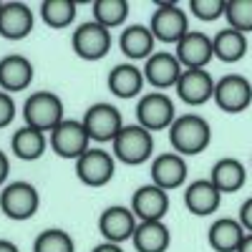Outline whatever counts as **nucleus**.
Returning a JSON list of instances; mask_svg holds the SVG:
<instances>
[{"instance_id": "2", "label": "nucleus", "mask_w": 252, "mask_h": 252, "mask_svg": "<svg viewBox=\"0 0 252 252\" xmlns=\"http://www.w3.org/2000/svg\"><path fill=\"white\" fill-rule=\"evenodd\" d=\"M154 152V134L146 131L139 124H124V129L111 141V154L116 161L126 166H141L152 159Z\"/></svg>"}, {"instance_id": "13", "label": "nucleus", "mask_w": 252, "mask_h": 252, "mask_svg": "<svg viewBox=\"0 0 252 252\" xmlns=\"http://www.w3.org/2000/svg\"><path fill=\"white\" fill-rule=\"evenodd\" d=\"M174 56L184 71H197L207 68V63L215 58L212 51V38L204 35L202 31H189L179 43L174 46Z\"/></svg>"}, {"instance_id": "5", "label": "nucleus", "mask_w": 252, "mask_h": 252, "mask_svg": "<svg viewBox=\"0 0 252 252\" xmlns=\"http://www.w3.org/2000/svg\"><path fill=\"white\" fill-rule=\"evenodd\" d=\"M174 119H177L174 101L164 91H152L146 96H139V101H136V124L144 126L146 131H152V134L154 131H169Z\"/></svg>"}, {"instance_id": "40", "label": "nucleus", "mask_w": 252, "mask_h": 252, "mask_svg": "<svg viewBox=\"0 0 252 252\" xmlns=\"http://www.w3.org/2000/svg\"><path fill=\"white\" fill-rule=\"evenodd\" d=\"M0 5H3V0H0Z\"/></svg>"}, {"instance_id": "11", "label": "nucleus", "mask_w": 252, "mask_h": 252, "mask_svg": "<svg viewBox=\"0 0 252 252\" xmlns=\"http://www.w3.org/2000/svg\"><path fill=\"white\" fill-rule=\"evenodd\" d=\"M71 46L73 53L83 61H101L111 51V31L98 26L96 20L81 23L71 35Z\"/></svg>"}, {"instance_id": "21", "label": "nucleus", "mask_w": 252, "mask_h": 252, "mask_svg": "<svg viewBox=\"0 0 252 252\" xmlns=\"http://www.w3.org/2000/svg\"><path fill=\"white\" fill-rule=\"evenodd\" d=\"M209 182L215 184V189L224 197V194H235L240 192V189L245 187L247 182V169H245V164L235 157H224L220 161H215L212 166V172H209L207 177Z\"/></svg>"}, {"instance_id": "38", "label": "nucleus", "mask_w": 252, "mask_h": 252, "mask_svg": "<svg viewBox=\"0 0 252 252\" xmlns=\"http://www.w3.org/2000/svg\"><path fill=\"white\" fill-rule=\"evenodd\" d=\"M237 252H252V235H247V232H245V237H242V242H240Z\"/></svg>"}, {"instance_id": "16", "label": "nucleus", "mask_w": 252, "mask_h": 252, "mask_svg": "<svg viewBox=\"0 0 252 252\" xmlns=\"http://www.w3.org/2000/svg\"><path fill=\"white\" fill-rule=\"evenodd\" d=\"M187 174H189V166H187L184 157H179L174 152L159 154L157 159H152V166H149L152 184H157L159 189H164V192L179 189L187 182Z\"/></svg>"}, {"instance_id": "4", "label": "nucleus", "mask_w": 252, "mask_h": 252, "mask_svg": "<svg viewBox=\"0 0 252 252\" xmlns=\"http://www.w3.org/2000/svg\"><path fill=\"white\" fill-rule=\"evenodd\" d=\"M0 209L8 220H31L40 209V194L31 182H8L0 189Z\"/></svg>"}, {"instance_id": "28", "label": "nucleus", "mask_w": 252, "mask_h": 252, "mask_svg": "<svg viewBox=\"0 0 252 252\" xmlns=\"http://www.w3.org/2000/svg\"><path fill=\"white\" fill-rule=\"evenodd\" d=\"M76 3L73 0H43L40 3V20L48 26V28H68L73 20H76Z\"/></svg>"}, {"instance_id": "39", "label": "nucleus", "mask_w": 252, "mask_h": 252, "mask_svg": "<svg viewBox=\"0 0 252 252\" xmlns=\"http://www.w3.org/2000/svg\"><path fill=\"white\" fill-rule=\"evenodd\" d=\"M250 166H252V157H250Z\"/></svg>"}, {"instance_id": "3", "label": "nucleus", "mask_w": 252, "mask_h": 252, "mask_svg": "<svg viewBox=\"0 0 252 252\" xmlns=\"http://www.w3.org/2000/svg\"><path fill=\"white\" fill-rule=\"evenodd\" d=\"M63 119H66V109H63L61 96H56L53 91H35L23 103L26 126H33L43 134H51Z\"/></svg>"}, {"instance_id": "7", "label": "nucleus", "mask_w": 252, "mask_h": 252, "mask_svg": "<svg viewBox=\"0 0 252 252\" xmlns=\"http://www.w3.org/2000/svg\"><path fill=\"white\" fill-rule=\"evenodd\" d=\"M81 124L86 126L89 139L98 141V144H111L116 139V134L124 129L121 111L114 106V103H106V101L91 103V106L86 109V114H83Z\"/></svg>"}, {"instance_id": "23", "label": "nucleus", "mask_w": 252, "mask_h": 252, "mask_svg": "<svg viewBox=\"0 0 252 252\" xmlns=\"http://www.w3.org/2000/svg\"><path fill=\"white\" fill-rule=\"evenodd\" d=\"M136 252H166L172 245V232L164 220L154 222H139L131 237Z\"/></svg>"}, {"instance_id": "31", "label": "nucleus", "mask_w": 252, "mask_h": 252, "mask_svg": "<svg viewBox=\"0 0 252 252\" xmlns=\"http://www.w3.org/2000/svg\"><path fill=\"white\" fill-rule=\"evenodd\" d=\"M227 26L240 33H252V0H227L224 8Z\"/></svg>"}, {"instance_id": "35", "label": "nucleus", "mask_w": 252, "mask_h": 252, "mask_svg": "<svg viewBox=\"0 0 252 252\" xmlns=\"http://www.w3.org/2000/svg\"><path fill=\"white\" fill-rule=\"evenodd\" d=\"M8 174H10V159L3 149H0V187L8 184Z\"/></svg>"}, {"instance_id": "32", "label": "nucleus", "mask_w": 252, "mask_h": 252, "mask_svg": "<svg viewBox=\"0 0 252 252\" xmlns=\"http://www.w3.org/2000/svg\"><path fill=\"white\" fill-rule=\"evenodd\" d=\"M224 8H227V0H192L189 3V13L199 20H204V23L224 18Z\"/></svg>"}, {"instance_id": "1", "label": "nucleus", "mask_w": 252, "mask_h": 252, "mask_svg": "<svg viewBox=\"0 0 252 252\" xmlns=\"http://www.w3.org/2000/svg\"><path fill=\"white\" fill-rule=\"evenodd\" d=\"M169 141L174 146V154L179 157H197L212 141V126L199 114L177 116L169 126Z\"/></svg>"}, {"instance_id": "29", "label": "nucleus", "mask_w": 252, "mask_h": 252, "mask_svg": "<svg viewBox=\"0 0 252 252\" xmlns=\"http://www.w3.org/2000/svg\"><path fill=\"white\" fill-rule=\"evenodd\" d=\"M131 5L129 0H96L91 5V15L98 26L103 28H116V26H124L126 15H129Z\"/></svg>"}, {"instance_id": "19", "label": "nucleus", "mask_w": 252, "mask_h": 252, "mask_svg": "<svg viewBox=\"0 0 252 252\" xmlns=\"http://www.w3.org/2000/svg\"><path fill=\"white\" fill-rule=\"evenodd\" d=\"M222 204V194L209 179H194L184 189V207L194 217H212Z\"/></svg>"}, {"instance_id": "14", "label": "nucleus", "mask_w": 252, "mask_h": 252, "mask_svg": "<svg viewBox=\"0 0 252 252\" xmlns=\"http://www.w3.org/2000/svg\"><path fill=\"white\" fill-rule=\"evenodd\" d=\"M131 212L139 222H154L164 220L169 212V192L159 189L157 184H141L131 194Z\"/></svg>"}, {"instance_id": "20", "label": "nucleus", "mask_w": 252, "mask_h": 252, "mask_svg": "<svg viewBox=\"0 0 252 252\" xmlns=\"http://www.w3.org/2000/svg\"><path fill=\"white\" fill-rule=\"evenodd\" d=\"M31 81H33V63L26 56L10 53L0 58V91L20 94L31 86Z\"/></svg>"}, {"instance_id": "10", "label": "nucleus", "mask_w": 252, "mask_h": 252, "mask_svg": "<svg viewBox=\"0 0 252 252\" xmlns=\"http://www.w3.org/2000/svg\"><path fill=\"white\" fill-rule=\"evenodd\" d=\"M149 31L154 40L161 43H179V40L189 33V18L177 3H159L152 13Z\"/></svg>"}, {"instance_id": "6", "label": "nucleus", "mask_w": 252, "mask_h": 252, "mask_svg": "<svg viewBox=\"0 0 252 252\" xmlns=\"http://www.w3.org/2000/svg\"><path fill=\"white\" fill-rule=\"evenodd\" d=\"M91 139L86 126L81 124V119H63L56 129L48 134V146L61 157V159H78L81 154H86L91 149Z\"/></svg>"}, {"instance_id": "37", "label": "nucleus", "mask_w": 252, "mask_h": 252, "mask_svg": "<svg viewBox=\"0 0 252 252\" xmlns=\"http://www.w3.org/2000/svg\"><path fill=\"white\" fill-rule=\"evenodd\" d=\"M0 252H20V247L13 240H0Z\"/></svg>"}, {"instance_id": "24", "label": "nucleus", "mask_w": 252, "mask_h": 252, "mask_svg": "<svg viewBox=\"0 0 252 252\" xmlns=\"http://www.w3.org/2000/svg\"><path fill=\"white\" fill-rule=\"evenodd\" d=\"M119 48L131 61H141V58L146 61L154 53V35H152L149 26H141V23L126 26L119 35Z\"/></svg>"}, {"instance_id": "36", "label": "nucleus", "mask_w": 252, "mask_h": 252, "mask_svg": "<svg viewBox=\"0 0 252 252\" xmlns=\"http://www.w3.org/2000/svg\"><path fill=\"white\" fill-rule=\"evenodd\" d=\"M91 252H124V247H121V245H114V242H101V245H96Z\"/></svg>"}, {"instance_id": "34", "label": "nucleus", "mask_w": 252, "mask_h": 252, "mask_svg": "<svg viewBox=\"0 0 252 252\" xmlns=\"http://www.w3.org/2000/svg\"><path fill=\"white\" fill-rule=\"evenodd\" d=\"M237 222L242 224V229L247 235H252V197H247L240 204V212H237Z\"/></svg>"}, {"instance_id": "15", "label": "nucleus", "mask_w": 252, "mask_h": 252, "mask_svg": "<svg viewBox=\"0 0 252 252\" xmlns=\"http://www.w3.org/2000/svg\"><path fill=\"white\" fill-rule=\"evenodd\" d=\"M182 66H179V61L174 53H166V51H157L152 53L149 58H146L144 63V81L146 83H152V86L157 91H164V89H174L177 86V81L182 76Z\"/></svg>"}, {"instance_id": "25", "label": "nucleus", "mask_w": 252, "mask_h": 252, "mask_svg": "<svg viewBox=\"0 0 252 252\" xmlns=\"http://www.w3.org/2000/svg\"><path fill=\"white\" fill-rule=\"evenodd\" d=\"M242 237H245V229L232 217H220L207 229V242L215 252H237Z\"/></svg>"}, {"instance_id": "17", "label": "nucleus", "mask_w": 252, "mask_h": 252, "mask_svg": "<svg viewBox=\"0 0 252 252\" xmlns=\"http://www.w3.org/2000/svg\"><path fill=\"white\" fill-rule=\"evenodd\" d=\"M174 89H177V96L187 106H202V103L212 101V96H215V78L209 76L207 68L182 71Z\"/></svg>"}, {"instance_id": "30", "label": "nucleus", "mask_w": 252, "mask_h": 252, "mask_svg": "<svg viewBox=\"0 0 252 252\" xmlns=\"http://www.w3.org/2000/svg\"><path fill=\"white\" fill-rule=\"evenodd\" d=\"M33 252H76V242L73 237L61 227H48L43 229L35 242H33Z\"/></svg>"}, {"instance_id": "8", "label": "nucleus", "mask_w": 252, "mask_h": 252, "mask_svg": "<svg viewBox=\"0 0 252 252\" xmlns=\"http://www.w3.org/2000/svg\"><path fill=\"white\" fill-rule=\"evenodd\" d=\"M212 101L224 114H242L252 103V83L242 73H227L220 81H215Z\"/></svg>"}, {"instance_id": "27", "label": "nucleus", "mask_w": 252, "mask_h": 252, "mask_svg": "<svg viewBox=\"0 0 252 252\" xmlns=\"http://www.w3.org/2000/svg\"><path fill=\"white\" fill-rule=\"evenodd\" d=\"M212 51H215V58L224 63H237L247 53V35L227 26L212 35Z\"/></svg>"}, {"instance_id": "33", "label": "nucleus", "mask_w": 252, "mask_h": 252, "mask_svg": "<svg viewBox=\"0 0 252 252\" xmlns=\"http://www.w3.org/2000/svg\"><path fill=\"white\" fill-rule=\"evenodd\" d=\"M15 119V101L10 94L0 91V129H5V126H10Z\"/></svg>"}, {"instance_id": "22", "label": "nucleus", "mask_w": 252, "mask_h": 252, "mask_svg": "<svg viewBox=\"0 0 252 252\" xmlns=\"http://www.w3.org/2000/svg\"><path fill=\"white\" fill-rule=\"evenodd\" d=\"M144 73L139 66L134 63H119L109 71V78H106V86L109 91L116 96V98H136L141 96L144 91Z\"/></svg>"}, {"instance_id": "9", "label": "nucleus", "mask_w": 252, "mask_h": 252, "mask_svg": "<svg viewBox=\"0 0 252 252\" xmlns=\"http://www.w3.org/2000/svg\"><path fill=\"white\" fill-rule=\"evenodd\" d=\"M116 172V159L111 152L101 149V146H91L86 154L76 159V177L86 187H106L114 179Z\"/></svg>"}, {"instance_id": "12", "label": "nucleus", "mask_w": 252, "mask_h": 252, "mask_svg": "<svg viewBox=\"0 0 252 252\" xmlns=\"http://www.w3.org/2000/svg\"><path fill=\"white\" fill-rule=\"evenodd\" d=\"M136 224H139L136 215L126 204H111L98 215V232H101L103 242L124 245L126 240L134 237Z\"/></svg>"}, {"instance_id": "26", "label": "nucleus", "mask_w": 252, "mask_h": 252, "mask_svg": "<svg viewBox=\"0 0 252 252\" xmlns=\"http://www.w3.org/2000/svg\"><path fill=\"white\" fill-rule=\"evenodd\" d=\"M46 149H48V134L33 129V126H26V124L20 126L10 139V152L23 161L40 159L46 154Z\"/></svg>"}, {"instance_id": "18", "label": "nucleus", "mask_w": 252, "mask_h": 252, "mask_svg": "<svg viewBox=\"0 0 252 252\" xmlns=\"http://www.w3.org/2000/svg\"><path fill=\"white\" fill-rule=\"evenodd\" d=\"M35 26V15L26 3H3L0 5V35L5 40H20L31 35Z\"/></svg>"}]
</instances>
